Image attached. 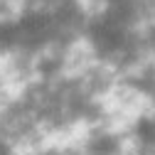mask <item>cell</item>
Instances as JSON below:
<instances>
[{
  "instance_id": "6da1fadb",
  "label": "cell",
  "mask_w": 155,
  "mask_h": 155,
  "mask_svg": "<svg viewBox=\"0 0 155 155\" xmlns=\"http://www.w3.org/2000/svg\"><path fill=\"white\" fill-rule=\"evenodd\" d=\"M0 155H155V0H0Z\"/></svg>"
}]
</instances>
